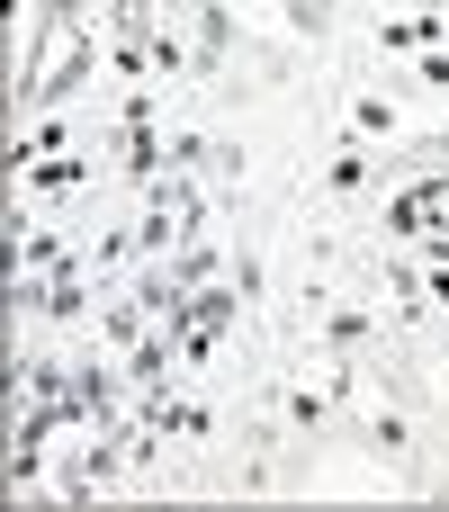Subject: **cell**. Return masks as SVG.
I'll use <instances>...</instances> for the list:
<instances>
[{
    "label": "cell",
    "instance_id": "1",
    "mask_svg": "<svg viewBox=\"0 0 449 512\" xmlns=\"http://www.w3.org/2000/svg\"><path fill=\"white\" fill-rule=\"evenodd\" d=\"M144 423H153V441H171V432H180V441H207V432H216V414H198V405H180V396H153Z\"/></svg>",
    "mask_w": 449,
    "mask_h": 512
},
{
    "label": "cell",
    "instance_id": "2",
    "mask_svg": "<svg viewBox=\"0 0 449 512\" xmlns=\"http://www.w3.org/2000/svg\"><path fill=\"white\" fill-rule=\"evenodd\" d=\"M378 45H387V54H432V45H441V9H414V18H387V27H378Z\"/></svg>",
    "mask_w": 449,
    "mask_h": 512
},
{
    "label": "cell",
    "instance_id": "3",
    "mask_svg": "<svg viewBox=\"0 0 449 512\" xmlns=\"http://www.w3.org/2000/svg\"><path fill=\"white\" fill-rule=\"evenodd\" d=\"M126 378H144V387H162L171 378V342H135V369Z\"/></svg>",
    "mask_w": 449,
    "mask_h": 512
},
{
    "label": "cell",
    "instance_id": "4",
    "mask_svg": "<svg viewBox=\"0 0 449 512\" xmlns=\"http://www.w3.org/2000/svg\"><path fill=\"white\" fill-rule=\"evenodd\" d=\"M351 126H360V135H396V108H387V99H360Z\"/></svg>",
    "mask_w": 449,
    "mask_h": 512
},
{
    "label": "cell",
    "instance_id": "5",
    "mask_svg": "<svg viewBox=\"0 0 449 512\" xmlns=\"http://www.w3.org/2000/svg\"><path fill=\"white\" fill-rule=\"evenodd\" d=\"M369 180V153H333V171H324V189H360Z\"/></svg>",
    "mask_w": 449,
    "mask_h": 512
},
{
    "label": "cell",
    "instance_id": "6",
    "mask_svg": "<svg viewBox=\"0 0 449 512\" xmlns=\"http://www.w3.org/2000/svg\"><path fill=\"white\" fill-rule=\"evenodd\" d=\"M18 261H27V270H54L63 243H54V234H18Z\"/></svg>",
    "mask_w": 449,
    "mask_h": 512
},
{
    "label": "cell",
    "instance_id": "7",
    "mask_svg": "<svg viewBox=\"0 0 449 512\" xmlns=\"http://www.w3.org/2000/svg\"><path fill=\"white\" fill-rule=\"evenodd\" d=\"M99 324H108V342H135V333H144V315H135V306H108Z\"/></svg>",
    "mask_w": 449,
    "mask_h": 512
},
{
    "label": "cell",
    "instance_id": "8",
    "mask_svg": "<svg viewBox=\"0 0 449 512\" xmlns=\"http://www.w3.org/2000/svg\"><path fill=\"white\" fill-rule=\"evenodd\" d=\"M279 9H288L297 27H315V36H324V18H333V0H279Z\"/></svg>",
    "mask_w": 449,
    "mask_h": 512
},
{
    "label": "cell",
    "instance_id": "9",
    "mask_svg": "<svg viewBox=\"0 0 449 512\" xmlns=\"http://www.w3.org/2000/svg\"><path fill=\"white\" fill-rule=\"evenodd\" d=\"M423 90H449V54H423Z\"/></svg>",
    "mask_w": 449,
    "mask_h": 512
},
{
    "label": "cell",
    "instance_id": "10",
    "mask_svg": "<svg viewBox=\"0 0 449 512\" xmlns=\"http://www.w3.org/2000/svg\"><path fill=\"white\" fill-rule=\"evenodd\" d=\"M432 297H441V306H449V261H441V270H432Z\"/></svg>",
    "mask_w": 449,
    "mask_h": 512
}]
</instances>
